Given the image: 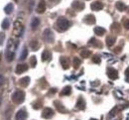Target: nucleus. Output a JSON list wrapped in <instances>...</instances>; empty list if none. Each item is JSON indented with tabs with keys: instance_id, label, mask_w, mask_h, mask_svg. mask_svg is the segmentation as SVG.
<instances>
[{
	"instance_id": "9d476101",
	"label": "nucleus",
	"mask_w": 129,
	"mask_h": 120,
	"mask_svg": "<svg viewBox=\"0 0 129 120\" xmlns=\"http://www.w3.org/2000/svg\"><path fill=\"white\" fill-rule=\"evenodd\" d=\"M27 69H28V66H27V65H25V64H21V65H18V66L16 67L15 71H16L17 74H21V73L25 72Z\"/></svg>"
},
{
	"instance_id": "f03ea898",
	"label": "nucleus",
	"mask_w": 129,
	"mask_h": 120,
	"mask_svg": "<svg viewBox=\"0 0 129 120\" xmlns=\"http://www.w3.org/2000/svg\"><path fill=\"white\" fill-rule=\"evenodd\" d=\"M25 99V93L22 90H16L12 94V101L16 104H20L24 101Z\"/></svg>"
},
{
	"instance_id": "f704fd0d",
	"label": "nucleus",
	"mask_w": 129,
	"mask_h": 120,
	"mask_svg": "<svg viewBox=\"0 0 129 120\" xmlns=\"http://www.w3.org/2000/svg\"><path fill=\"white\" fill-rule=\"evenodd\" d=\"M4 81H5V77H4L2 74H0V86H3V84H4Z\"/></svg>"
},
{
	"instance_id": "6e6552de",
	"label": "nucleus",
	"mask_w": 129,
	"mask_h": 120,
	"mask_svg": "<svg viewBox=\"0 0 129 120\" xmlns=\"http://www.w3.org/2000/svg\"><path fill=\"white\" fill-rule=\"evenodd\" d=\"M107 75L110 79H116L118 77V72L117 70L113 68H108L107 69Z\"/></svg>"
},
{
	"instance_id": "9b49d317",
	"label": "nucleus",
	"mask_w": 129,
	"mask_h": 120,
	"mask_svg": "<svg viewBox=\"0 0 129 120\" xmlns=\"http://www.w3.org/2000/svg\"><path fill=\"white\" fill-rule=\"evenodd\" d=\"M83 22H84L85 24H87V25H92V24L95 23V17H94L93 15H91V14L86 15V16L84 17V19H83Z\"/></svg>"
},
{
	"instance_id": "f8f14e48",
	"label": "nucleus",
	"mask_w": 129,
	"mask_h": 120,
	"mask_svg": "<svg viewBox=\"0 0 129 120\" xmlns=\"http://www.w3.org/2000/svg\"><path fill=\"white\" fill-rule=\"evenodd\" d=\"M27 118V112L24 109L19 110L16 113V120H25Z\"/></svg>"
},
{
	"instance_id": "39448f33",
	"label": "nucleus",
	"mask_w": 129,
	"mask_h": 120,
	"mask_svg": "<svg viewBox=\"0 0 129 120\" xmlns=\"http://www.w3.org/2000/svg\"><path fill=\"white\" fill-rule=\"evenodd\" d=\"M54 114H55V112H54V110L52 108L46 107L42 112V117L45 118V119H50V118H52L54 116Z\"/></svg>"
},
{
	"instance_id": "7c9ffc66",
	"label": "nucleus",
	"mask_w": 129,
	"mask_h": 120,
	"mask_svg": "<svg viewBox=\"0 0 129 120\" xmlns=\"http://www.w3.org/2000/svg\"><path fill=\"white\" fill-rule=\"evenodd\" d=\"M42 107V102L41 101H37L33 104V108L34 109H40Z\"/></svg>"
},
{
	"instance_id": "4be33fe9",
	"label": "nucleus",
	"mask_w": 129,
	"mask_h": 120,
	"mask_svg": "<svg viewBox=\"0 0 129 120\" xmlns=\"http://www.w3.org/2000/svg\"><path fill=\"white\" fill-rule=\"evenodd\" d=\"M13 9H14L13 4H12V3H9V4H7V5L4 7V12H5L6 14H11L12 11H13Z\"/></svg>"
},
{
	"instance_id": "a878e982",
	"label": "nucleus",
	"mask_w": 129,
	"mask_h": 120,
	"mask_svg": "<svg viewBox=\"0 0 129 120\" xmlns=\"http://www.w3.org/2000/svg\"><path fill=\"white\" fill-rule=\"evenodd\" d=\"M71 92H72V87L70 86H66V87H64V89L62 90L61 94L62 95H69V94H71Z\"/></svg>"
},
{
	"instance_id": "2f4dec72",
	"label": "nucleus",
	"mask_w": 129,
	"mask_h": 120,
	"mask_svg": "<svg viewBox=\"0 0 129 120\" xmlns=\"http://www.w3.org/2000/svg\"><path fill=\"white\" fill-rule=\"evenodd\" d=\"M92 62L95 63V64H99V63H100V58H99V56H97V55L93 56V57H92Z\"/></svg>"
},
{
	"instance_id": "4468645a",
	"label": "nucleus",
	"mask_w": 129,
	"mask_h": 120,
	"mask_svg": "<svg viewBox=\"0 0 129 120\" xmlns=\"http://www.w3.org/2000/svg\"><path fill=\"white\" fill-rule=\"evenodd\" d=\"M29 84H30V77L29 76H25L19 81V85L22 87H27L29 86Z\"/></svg>"
},
{
	"instance_id": "b1692460",
	"label": "nucleus",
	"mask_w": 129,
	"mask_h": 120,
	"mask_svg": "<svg viewBox=\"0 0 129 120\" xmlns=\"http://www.w3.org/2000/svg\"><path fill=\"white\" fill-rule=\"evenodd\" d=\"M30 48L32 49L33 51H37L39 48H40V44H39V42L38 41H31V43H30Z\"/></svg>"
},
{
	"instance_id": "dca6fc26",
	"label": "nucleus",
	"mask_w": 129,
	"mask_h": 120,
	"mask_svg": "<svg viewBox=\"0 0 129 120\" xmlns=\"http://www.w3.org/2000/svg\"><path fill=\"white\" fill-rule=\"evenodd\" d=\"M14 57H15L14 52L9 51V50H7V51L5 52V58H6L7 62H12L14 60Z\"/></svg>"
},
{
	"instance_id": "4c0bfd02",
	"label": "nucleus",
	"mask_w": 129,
	"mask_h": 120,
	"mask_svg": "<svg viewBox=\"0 0 129 120\" xmlns=\"http://www.w3.org/2000/svg\"><path fill=\"white\" fill-rule=\"evenodd\" d=\"M1 57H2V55L0 54V62H1Z\"/></svg>"
},
{
	"instance_id": "412c9836",
	"label": "nucleus",
	"mask_w": 129,
	"mask_h": 120,
	"mask_svg": "<svg viewBox=\"0 0 129 120\" xmlns=\"http://www.w3.org/2000/svg\"><path fill=\"white\" fill-rule=\"evenodd\" d=\"M105 32H106V30L104 28H102V27H95L94 28V33L97 36H103L105 34Z\"/></svg>"
},
{
	"instance_id": "393cba45",
	"label": "nucleus",
	"mask_w": 129,
	"mask_h": 120,
	"mask_svg": "<svg viewBox=\"0 0 129 120\" xmlns=\"http://www.w3.org/2000/svg\"><path fill=\"white\" fill-rule=\"evenodd\" d=\"M27 56H28V50H27L26 47H24L23 50H22L21 55H20V60H21V61H24V60L27 58Z\"/></svg>"
},
{
	"instance_id": "ddd939ff",
	"label": "nucleus",
	"mask_w": 129,
	"mask_h": 120,
	"mask_svg": "<svg viewBox=\"0 0 129 120\" xmlns=\"http://www.w3.org/2000/svg\"><path fill=\"white\" fill-rule=\"evenodd\" d=\"M60 63L63 66V69H69V67H70V61H69V59L67 57H61L60 58Z\"/></svg>"
},
{
	"instance_id": "6ab92c4d",
	"label": "nucleus",
	"mask_w": 129,
	"mask_h": 120,
	"mask_svg": "<svg viewBox=\"0 0 129 120\" xmlns=\"http://www.w3.org/2000/svg\"><path fill=\"white\" fill-rule=\"evenodd\" d=\"M39 25H40V20H39V18H37V17L33 18L32 21H31V28H32L33 30H35V29L38 28Z\"/></svg>"
},
{
	"instance_id": "473e14b6",
	"label": "nucleus",
	"mask_w": 129,
	"mask_h": 120,
	"mask_svg": "<svg viewBox=\"0 0 129 120\" xmlns=\"http://www.w3.org/2000/svg\"><path fill=\"white\" fill-rule=\"evenodd\" d=\"M123 26L125 29L129 30V19H124L123 20Z\"/></svg>"
},
{
	"instance_id": "2eb2a0df",
	"label": "nucleus",
	"mask_w": 129,
	"mask_h": 120,
	"mask_svg": "<svg viewBox=\"0 0 129 120\" xmlns=\"http://www.w3.org/2000/svg\"><path fill=\"white\" fill-rule=\"evenodd\" d=\"M76 107L78 108V109H84V107H85V101H84V99L82 98V97H80L79 99H78V101H77V104H76Z\"/></svg>"
},
{
	"instance_id": "f3484780",
	"label": "nucleus",
	"mask_w": 129,
	"mask_h": 120,
	"mask_svg": "<svg viewBox=\"0 0 129 120\" xmlns=\"http://www.w3.org/2000/svg\"><path fill=\"white\" fill-rule=\"evenodd\" d=\"M115 7H116V9H117L118 11H121V12L127 9L126 5H125V4H124V2H122V1H118V2H116Z\"/></svg>"
},
{
	"instance_id": "a19ab883",
	"label": "nucleus",
	"mask_w": 129,
	"mask_h": 120,
	"mask_svg": "<svg viewBox=\"0 0 129 120\" xmlns=\"http://www.w3.org/2000/svg\"><path fill=\"white\" fill-rule=\"evenodd\" d=\"M15 1H16V0H15Z\"/></svg>"
},
{
	"instance_id": "5701e85b",
	"label": "nucleus",
	"mask_w": 129,
	"mask_h": 120,
	"mask_svg": "<svg viewBox=\"0 0 129 120\" xmlns=\"http://www.w3.org/2000/svg\"><path fill=\"white\" fill-rule=\"evenodd\" d=\"M55 105H56L57 109H58L60 112H62V113H66V112H67V109L64 108V105H63L62 103H60L59 101H55Z\"/></svg>"
},
{
	"instance_id": "1a4fd4ad",
	"label": "nucleus",
	"mask_w": 129,
	"mask_h": 120,
	"mask_svg": "<svg viewBox=\"0 0 129 120\" xmlns=\"http://www.w3.org/2000/svg\"><path fill=\"white\" fill-rule=\"evenodd\" d=\"M46 10V3H45V0H40V2L38 3V6L36 8V11L40 14L44 13Z\"/></svg>"
},
{
	"instance_id": "7ed1b4c3",
	"label": "nucleus",
	"mask_w": 129,
	"mask_h": 120,
	"mask_svg": "<svg viewBox=\"0 0 129 120\" xmlns=\"http://www.w3.org/2000/svg\"><path fill=\"white\" fill-rule=\"evenodd\" d=\"M43 37H44V40L47 43H53L54 42V39H55L54 34H53V32H52L51 29H46L44 31V33H43Z\"/></svg>"
},
{
	"instance_id": "423d86ee",
	"label": "nucleus",
	"mask_w": 129,
	"mask_h": 120,
	"mask_svg": "<svg viewBox=\"0 0 129 120\" xmlns=\"http://www.w3.org/2000/svg\"><path fill=\"white\" fill-rule=\"evenodd\" d=\"M72 7L78 11H81L84 8V3L83 2H81L80 0H75L73 3H72Z\"/></svg>"
},
{
	"instance_id": "cd10ccee",
	"label": "nucleus",
	"mask_w": 129,
	"mask_h": 120,
	"mask_svg": "<svg viewBox=\"0 0 129 120\" xmlns=\"http://www.w3.org/2000/svg\"><path fill=\"white\" fill-rule=\"evenodd\" d=\"M90 51L89 50H86V49H83L82 51L81 52V56L82 58H84V59H86V58H89L90 57Z\"/></svg>"
},
{
	"instance_id": "c85d7f7f",
	"label": "nucleus",
	"mask_w": 129,
	"mask_h": 120,
	"mask_svg": "<svg viewBox=\"0 0 129 120\" xmlns=\"http://www.w3.org/2000/svg\"><path fill=\"white\" fill-rule=\"evenodd\" d=\"M81 59H79V58L76 57V58L74 59V68H75V69H79L80 66H81Z\"/></svg>"
},
{
	"instance_id": "bb28decb",
	"label": "nucleus",
	"mask_w": 129,
	"mask_h": 120,
	"mask_svg": "<svg viewBox=\"0 0 129 120\" xmlns=\"http://www.w3.org/2000/svg\"><path fill=\"white\" fill-rule=\"evenodd\" d=\"M9 26H10V23H9V20L6 18V19H4L3 21H2V24H1V27H2V29H4V30H7L8 28H9Z\"/></svg>"
},
{
	"instance_id": "c9c22d12",
	"label": "nucleus",
	"mask_w": 129,
	"mask_h": 120,
	"mask_svg": "<svg viewBox=\"0 0 129 120\" xmlns=\"http://www.w3.org/2000/svg\"><path fill=\"white\" fill-rule=\"evenodd\" d=\"M125 74H126V76H128V77H129V68L125 70Z\"/></svg>"
},
{
	"instance_id": "0eeeda50",
	"label": "nucleus",
	"mask_w": 129,
	"mask_h": 120,
	"mask_svg": "<svg viewBox=\"0 0 129 120\" xmlns=\"http://www.w3.org/2000/svg\"><path fill=\"white\" fill-rule=\"evenodd\" d=\"M90 8H91V10H93V11H99V10H101V9L103 8V4H102V2H100V1H93V2L90 4Z\"/></svg>"
},
{
	"instance_id": "e433bc0d",
	"label": "nucleus",
	"mask_w": 129,
	"mask_h": 120,
	"mask_svg": "<svg viewBox=\"0 0 129 120\" xmlns=\"http://www.w3.org/2000/svg\"><path fill=\"white\" fill-rule=\"evenodd\" d=\"M1 102H2V96L0 95V105H1Z\"/></svg>"
},
{
	"instance_id": "58836bf2",
	"label": "nucleus",
	"mask_w": 129,
	"mask_h": 120,
	"mask_svg": "<svg viewBox=\"0 0 129 120\" xmlns=\"http://www.w3.org/2000/svg\"><path fill=\"white\" fill-rule=\"evenodd\" d=\"M90 120H96V119H94V118H91Z\"/></svg>"
},
{
	"instance_id": "ea45409f",
	"label": "nucleus",
	"mask_w": 129,
	"mask_h": 120,
	"mask_svg": "<svg viewBox=\"0 0 129 120\" xmlns=\"http://www.w3.org/2000/svg\"><path fill=\"white\" fill-rule=\"evenodd\" d=\"M127 9H128V13H129V7H128V8H127Z\"/></svg>"
},
{
	"instance_id": "aec40b11",
	"label": "nucleus",
	"mask_w": 129,
	"mask_h": 120,
	"mask_svg": "<svg viewBox=\"0 0 129 120\" xmlns=\"http://www.w3.org/2000/svg\"><path fill=\"white\" fill-rule=\"evenodd\" d=\"M115 42H116V39H115V37H113V36H108V37L106 38V45H107L108 47L113 46V45L115 44Z\"/></svg>"
},
{
	"instance_id": "c756f323",
	"label": "nucleus",
	"mask_w": 129,
	"mask_h": 120,
	"mask_svg": "<svg viewBox=\"0 0 129 120\" xmlns=\"http://www.w3.org/2000/svg\"><path fill=\"white\" fill-rule=\"evenodd\" d=\"M30 65H31V67H33V68L36 67V65H37V59H36L35 56H32L30 58Z\"/></svg>"
},
{
	"instance_id": "a211bd4d",
	"label": "nucleus",
	"mask_w": 129,
	"mask_h": 120,
	"mask_svg": "<svg viewBox=\"0 0 129 120\" xmlns=\"http://www.w3.org/2000/svg\"><path fill=\"white\" fill-rule=\"evenodd\" d=\"M52 55H51V52L49 50H45V51L42 53V61L43 62H47L51 59Z\"/></svg>"
},
{
	"instance_id": "20e7f679",
	"label": "nucleus",
	"mask_w": 129,
	"mask_h": 120,
	"mask_svg": "<svg viewBox=\"0 0 129 120\" xmlns=\"http://www.w3.org/2000/svg\"><path fill=\"white\" fill-rule=\"evenodd\" d=\"M14 25H15V27H14V31H13L14 35H15V36H17V37H20V36H22L24 28H23V25L21 24V22H19V21H16Z\"/></svg>"
},
{
	"instance_id": "72a5a7b5",
	"label": "nucleus",
	"mask_w": 129,
	"mask_h": 120,
	"mask_svg": "<svg viewBox=\"0 0 129 120\" xmlns=\"http://www.w3.org/2000/svg\"><path fill=\"white\" fill-rule=\"evenodd\" d=\"M4 39H5V35L3 34V33H0V46L3 44V41H4Z\"/></svg>"
},
{
	"instance_id": "f257e3e1",
	"label": "nucleus",
	"mask_w": 129,
	"mask_h": 120,
	"mask_svg": "<svg viewBox=\"0 0 129 120\" xmlns=\"http://www.w3.org/2000/svg\"><path fill=\"white\" fill-rule=\"evenodd\" d=\"M70 27V22L67 18L64 17H59L57 22H56V29L59 32H64L66 30H68Z\"/></svg>"
}]
</instances>
